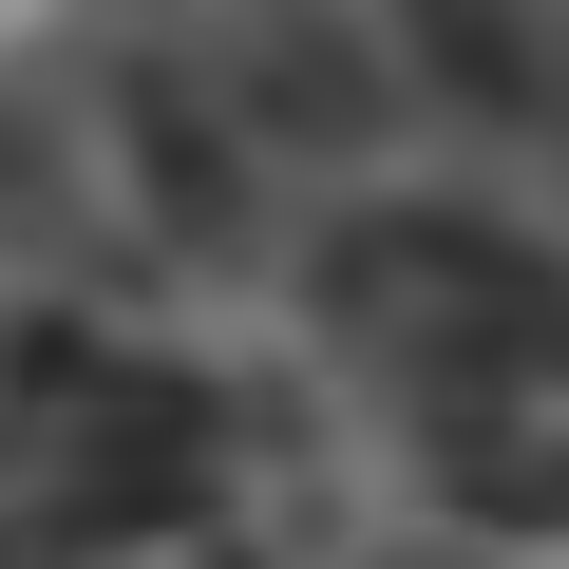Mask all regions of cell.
Segmentation results:
<instances>
[{
    "label": "cell",
    "mask_w": 569,
    "mask_h": 569,
    "mask_svg": "<svg viewBox=\"0 0 569 569\" xmlns=\"http://www.w3.org/2000/svg\"><path fill=\"white\" fill-rule=\"evenodd\" d=\"M323 323L361 342V380L456 437V418H512V399H569V247L512 228V209H342L323 228Z\"/></svg>",
    "instance_id": "cell-1"
},
{
    "label": "cell",
    "mask_w": 569,
    "mask_h": 569,
    "mask_svg": "<svg viewBox=\"0 0 569 569\" xmlns=\"http://www.w3.org/2000/svg\"><path fill=\"white\" fill-rule=\"evenodd\" d=\"M380 39H399V77L437 96V114H550L569 96V20L550 0H380Z\"/></svg>",
    "instance_id": "cell-2"
}]
</instances>
